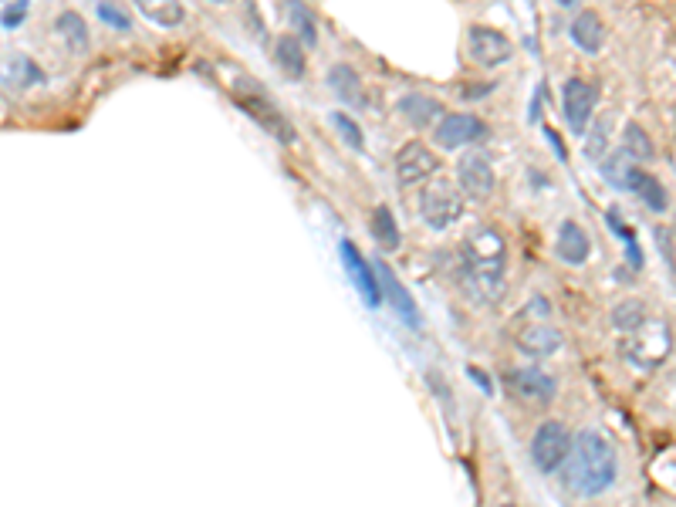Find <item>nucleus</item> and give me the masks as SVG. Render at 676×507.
<instances>
[{
	"label": "nucleus",
	"instance_id": "34",
	"mask_svg": "<svg viewBox=\"0 0 676 507\" xmlns=\"http://www.w3.org/2000/svg\"><path fill=\"white\" fill-rule=\"evenodd\" d=\"M494 92V82H477V88H464V99H480V95H491Z\"/></svg>",
	"mask_w": 676,
	"mask_h": 507
},
{
	"label": "nucleus",
	"instance_id": "23",
	"mask_svg": "<svg viewBox=\"0 0 676 507\" xmlns=\"http://www.w3.org/2000/svg\"><path fill=\"white\" fill-rule=\"evenodd\" d=\"M369 227H372V237L379 240V247L382 251H396L399 247V224H396V217H393V210L386 207V203H379L376 210H372V220H369Z\"/></svg>",
	"mask_w": 676,
	"mask_h": 507
},
{
	"label": "nucleus",
	"instance_id": "8",
	"mask_svg": "<svg viewBox=\"0 0 676 507\" xmlns=\"http://www.w3.org/2000/svg\"><path fill=\"white\" fill-rule=\"evenodd\" d=\"M396 180L403 186H426L433 176L440 173V156L433 153L426 142L420 139H409L403 149L396 153Z\"/></svg>",
	"mask_w": 676,
	"mask_h": 507
},
{
	"label": "nucleus",
	"instance_id": "35",
	"mask_svg": "<svg viewBox=\"0 0 676 507\" xmlns=\"http://www.w3.org/2000/svg\"><path fill=\"white\" fill-rule=\"evenodd\" d=\"M545 136H548V142H551V149H555L558 156L562 159H568V153H565V146H562V136H558L555 129H545Z\"/></svg>",
	"mask_w": 676,
	"mask_h": 507
},
{
	"label": "nucleus",
	"instance_id": "37",
	"mask_svg": "<svg viewBox=\"0 0 676 507\" xmlns=\"http://www.w3.org/2000/svg\"><path fill=\"white\" fill-rule=\"evenodd\" d=\"M501 507H514V504H501Z\"/></svg>",
	"mask_w": 676,
	"mask_h": 507
},
{
	"label": "nucleus",
	"instance_id": "12",
	"mask_svg": "<svg viewBox=\"0 0 676 507\" xmlns=\"http://www.w3.org/2000/svg\"><path fill=\"white\" fill-rule=\"evenodd\" d=\"M467 48H470V58H474L480 68H501L514 58L511 38L494 28H470Z\"/></svg>",
	"mask_w": 676,
	"mask_h": 507
},
{
	"label": "nucleus",
	"instance_id": "6",
	"mask_svg": "<svg viewBox=\"0 0 676 507\" xmlns=\"http://www.w3.org/2000/svg\"><path fill=\"white\" fill-rule=\"evenodd\" d=\"M511 338L524 355H531V359H551V355L562 349V332H558L551 322H545V318H535L531 311H524L518 322H514Z\"/></svg>",
	"mask_w": 676,
	"mask_h": 507
},
{
	"label": "nucleus",
	"instance_id": "31",
	"mask_svg": "<svg viewBox=\"0 0 676 507\" xmlns=\"http://www.w3.org/2000/svg\"><path fill=\"white\" fill-rule=\"evenodd\" d=\"M609 129H612V122L609 119H599L592 126V132H589V142H585V153H589L592 159H602V153L609 149Z\"/></svg>",
	"mask_w": 676,
	"mask_h": 507
},
{
	"label": "nucleus",
	"instance_id": "3",
	"mask_svg": "<svg viewBox=\"0 0 676 507\" xmlns=\"http://www.w3.org/2000/svg\"><path fill=\"white\" fill-rule=\"evenodd\" d=\"M572 433H568L565 423L558 420H545L535 430V437L528 443V453H531V464H535L541 474H555V470L565 467L568 453H572Z\"/></svg>",
	"mask_w": 676,
	"mask_h": 507
},
{
	"label": "nucleus",
	"instance_id": "11",
	"mask_svg": "<svg viewBox=\"0 0 676 507\" xmlns=\"http://www.w3.org/2000/svg\"><path fill=\"white\" fill-rule=\"evenodd\" d=\"M504 386L511 389L521 403H551L558 393V382L555 376L541 372L535 366H514L504 372Z\"/></svg>",
	"mask_w": 676,
	"mask_h": 507
},
{
	"label": "nucleus",
	"instance_id": "21",
	"mask_svg": "<svg viewBox=\"0 0 676 507\" xmlns=\"http://www.w3.org/2000/svg\"><path fill=\"white\" fill-rule=\"evenodd\" d=\"M328 88L338 95L342 102H349V105H362L366 102V95H362V78H359V71H355L352 65H332L328 68Z\"/></svg>",
	"mask_w": 676,
	"mask_h": 507
},
{
	"label": "nucleus",
	"instance_id": "32",
	"mask_svg": "<svg viewBox=\"0 0 676 507\" xmlns=\"http://www.w3.org/2000/svg\"><path fill=\"white\" fill-rule=\"evenodd\" d=\"M95 14H99L105 24H112L115 31H132L129 14H126V11H119V7H115V4H99V7H95Z\"/></svg>",
	"mask_w": 676,
	"mask_h": 507
},
{
	"label": "nucleus",
	"instance_id": "22",
	"mask_svg": "<svg viewBox=\"0 0 676 507\" xmlns=\"http://www.w3.org/2000/svg\"><path fill=\"white\" fill-rule=\"evenodd\" d=\"M622 156H626L633 166L649 163V159L656 156L653 139H649V136H646V129H643V126H636V122H629V126L622 129Z\"/></svg>",
	"mask_w": 676,
	"mask_h": 507
},
{
	"label": "nucleus",
	"instance_id": "15",
	"mask_svg": "<svg viewBox=\"0 0 676 507\" xmlns=\"http://www.w3.org/2000/svg\"><path fill=\"white\" fill-rule=\"evenodd\" d=\"M457 183H460V193H467V197L487 200L494 193V166H491V159H487L484 153L460 156Z\"/></svg>",
	"mask_w": 676,
	"mask_h": 507
},
{
	"label": "nucleus",
	"instance_id": "27",
	"mask_svg": "<svg viewBox=\"0 0 676 507\" xmlns=\"http://www.w3.org/2000/svg\"><path fill=\"white\" fill-rule=\"evenodd\" d=\"M328 122H332V126L338 129V136L345 139V146H349V149H355V153H362V149H366V136H362V126L352 119L349 112H332V115H328Z\"/></svg>",
	"mask_w": 676,
	"mask_h": 507
},
{
	"label": "nucleus",
	"instance_id": "2",
	"mask_svg": "<svg viewBox=\"0 0 676 507\" xmlns=\"http://www.w3.org/2000/svg\"><path fill=\"white\" fill-rule=\"evenodd\" d=\"M619 474V457L609 437H602L599 430H582L572 440V453H568L562 477L565 487L575 497H599L616 484Z\"/></svg>",
	"mask_w": 676,
	"mask_h": 507
},
{
	"label": "nucleus",
	"instance_id": "24",
	"mask_svg": "<svg viewBox=\"0 0 676 507\" xmlns=\"http://www.w3.org/2000/svg\"><path fill=\"white\" fill-rule=\"evenodd\" d=\"M4 78L11 85H17V88H34V85H44V71L34 65L31 58H24V55H14L11 61H7V68H4Z\"/></svg>",
	"mask_w": 676,
	"mask_h": 507
},
{
	"label": "nucleus",
	"instance_id": "29",
	"mask_svg": "<svg viewBox=\"0 0 676 507\" xmlns=\"http://www.w3.org/2000/svg\"><path fill=\"white\" fill-rule=\"evenodd\" d=\"M288 14H291V24H295V31H298V41L315 48L318 31H315V17L308 14V7L305 4H288Z\"/></svg>",
	"mask_w": 676,
	"mask_h": 507
},
{
	"label": "nucleus",
	"instance_id": "28",
	"mask_svg": "<svg viewBox=\"0 0 676 507\" xmlns=\"http://www.w3.org/2000/svg\"><path fill=\"white\" fill-rule=\"evenodd\" d=\"M139 11L153 24H159V28H176V24L183 21V7L169 4V0H163V4H139Z\"/></svg>",
	"mask_w": 676,
	"mask_h": 507
},
{
	"label": "nucleus",
	"instance_id": "9",
	"mask_svg": "<svg viewBox=\"0 0 676 507\" xmlns=\"http://www.w3.org/2000/svg\"><path fill=\"white\" fill-rule=\"evenodd\" d=\"M595 105H599V88H595L589 78H568V82L562 85L565 122L575 136H585V129L592 126Z\"/></svg>",
	"mask_w": 676,
	"mask_h": 507
},
{
	"label": "nucleus",
	"instance_id": "25",
	"mask_svg": "<svg viewBox=\"0 0 676 507\" xmlns=\"http://www.w3.org/2000/svg\"><path fill=\"white\" fill-rule=\"evenodd\" d=\"M58 34L68 41V48H75V51L88 48V24L78 11H61L58 14Z\"/></svg>",
	"mask_w": 676,
	"mask_h": 507
},
{
	"label": "nucleus",
	"instance_id": "30",
	"mask_svg": "<svg viewBox=\"0 0 676 507\" xmlns=\"http://www.w3.org/2000/svg\"><path fill=\"white\" fill-rule=\"evenodd\" d=\"M653 237H656V247H660L663 264L670 268L673 281H676V227H656Z\"/></svg>",
	"mask_w": 676,
	"mask_h": 507
},
{
	"label": "nucleus",
	"instance_id": "1",
	"mask_svg": "<svg viewBox=\"0 0 676 507\" xmlns=\"http://www.w3.org/2000/svg\"><path fill=\"white\" fill-rule=\"evenodd\" d=\"M504 264L507 247L504 237L491 227H477L474 234L460 244V284H464L467 298L477 305H494L504 295Z\"/></svg>",
	"mask_w": 676,
	"mask_h": 507
},
{
	"label": "nucleus",
	"instance_id": "4",
	"mask_svg": "<svg viewBox=\"0 0 676 507\" xmlns=\"http://www.w3.org/2000/svg\"><path fill=\"white\" fill-rule=\"evenodd\" d=\"M420 213L430 230H447L464 217V193H460V186H453L450 180L430 183L420 193Z\"/></svg>",
	"mask_w": 676,
	"mask_h": 507
},
{
	"label": "nucleus",
	"instance_id": "14",
	"mask_svg": "<svg viewBox=\"0 0 676 507\" xmlns=\"http://www.w3.org/2000/svg\"><path fill=\"white\" fill-rule=\"evenodd\" d=\"M376 268V274H379V288H382V301H389L393 305V311L399 318H403V325L406 328H413V332H420V325H423V318H420V308H416V301H413V295L406 291V284L396 278L393 271H389V264H372Z\"/></svg>",
	"mask_w": 676,
	"mask_h": 507
},
{
	"label": "nucleus",
	"instance_id": "16",
	"mask_svg": "<svg viewBox=\"0 0 676 507\" xmlns=\"http://www.w3.org/2000/svg\"><path fill=\"white\" fill-rule=\"evenodd\" d=\"M622 190L636 193V197L643 200L653 213H666V207H670V193H666V186L643 166L629 163L626 176H622Z\"/></svg>",
	"mask_w": 676,
	"mask_h": 507
},
{
	"label": "nucleus",
	"instance_id": "19",
	"mask_svg": "<svg viewBox=\"0 0 676 507\" xmlns=\"http://www.w3.org/2000/svg\"><path fill=\"white\" fill-rule=\"evenodd\" d=\"M572 41L578 44V48L585 51V55H599L602 44H606V24H602V17L595 11H582L572 21Z\"/></svg>",
	"mask_w": 676,
	"mask_h": 507
},
{
	"label": "nucleus",
	"instance_id": "26",
	"mask_svg": "<svg viewBox=\"0 0 676 507\" xmlns=\"http://www.w3.org/2000/svg\"><path fill=\"white\" fill-rule=\"evenodd\" d=\"M609 318H612V325H616L622 335H629V332H636V328L646 322V305L639 298L619 301V305L612 308Z\"/></svg>",
	"mask_w": 676,
	"mask_h": 507
},
{
	"label": "nucleus",
	"instance_id": "18",
	"mask_svg": "<svg viewBox=\"0 0 676 507\" xmlns=\"http://www.w3.org/2000/svg\"><path fill=\"white\" fill-rule=\"evenodd\" d=\"M399 112H403V119L413 129H430L433 122L440 126L443 119V105L433 99V95H423V92H406L403 99H399Z\"/></svg>",
	"mask_w": 676,
	"mask_h": 507
},
{
	"label": "nucleus",
	"instance_id": "13",
	"mask_svg": "<svg viewBox=\"0 0 676 507\" xmlns=\"http://www.w3.org/2000/svg\"><path fill=\"white\" fill-rule=\"evenodd\" d=\"M338 254H342L345 271H349L352 284H355V288H359V295L366 298V305H369V308H379V305H382V288H379V274H376V268H372L366 257L359 254V247H355L352 240H342V244H338Z\"/></svg>",
	"mask_w": 676,
	"mask_h": 507
},
{
	"label": "nucleus",
	"instance_id": "5",
	"mask_svg": "<svg viewBox=\"0 0 676 507\" xmlns=\"http://www.w3.org/2000/svg\"><path fill=\"white\" fill-rule=\"evenodd\" d=\"M670 345H673L670 325H666V322H649V318H646V322L639 325L636 332L626 335L622 352H626V359L636 362V366L653 369V366H660L666 355H670Z\"/></svg>",
	"mask_w": 676,
	"mask_h": 507
},
{
	"label": "nucleus",
	"instance_id": "33",
	"mask_svg": "<svg viewBox=\"0 0 676 507\" xmlns=\"http://www.w3.org/2000/svg\"><path fill=\"white\" fill-rule=\"evenodd\" d=\"M24 14H28V0H21V4H11L4 11V24H7V28H17V24L24 21Z\"/></svg>",
	"mask_w": 676,
	"mask_h": 507
},
{
	"label": "nucleus",
	"instance_id": "7",
	"mask_svg": "<svg viewBox=\"0 0 676 507\" xmlns=\"http://www.w3.org/2000/svg\"><path fill=\"white\" fill-rule=\"evenodd\" d=\"M234 102H237L247 115H251V119H254L264 132H268V136L278 139L281 146H291V142L298 139V129L291 126V119H288V115H284V112L278 109V105H274L264 92H237V95H234Z\"/></svg>",
	"mask_w": 676,
	"mask_h": 507
},
{
	"label": "nucleus",
	"instance_id": "10",
	"mask_svg": "<svg viewBox=\"0 0 676 507\" xmlns=\"http://www.w3.org/2000/svg\"><path fill=\"white\" fill-rule=\"evenodd\" d=\"M433 139H437L443 149H464V146H474V142H487L491 139V129H487V122L477 119V115L453 112L440 119Z\"/></svg>",
	"mask_w": 676,
	"mask_h": 507
},
{
	"label": "nucleus",
	"instance_id": "20",
	"mask_svg": "<svg viewBox=\"0 0 676 507\" xmlns=\"http://www.w3.org/2000/svg\"><path fill=\"white\" fill-rule=\"evenodd\" d=\"M274 65L284 71V78H301L308 68L305 58V44L298 41V34H281L274 41Z\"/></svg>",
	"mask_w": 676,
	"mask_h": 507
},
{
	"label": "nucleus",
	"instance_id": "17",
	"mask_svg": "<svg viewBox=\"0 0 676 507\" xmlns=\"http://www.w3.org/2000/svg\"><path fill=\"white\" fill-rule=\"evenodd\" d=\"M555 254L562 257L565 264H585L592 254V240L585 234L582 227L575 224V220H562V227H558V237H555Z\"/></svg>",
	"mask_w": 676,
	"mask_h": 507
},
{
	"label": "nucleus",
	"instance_id": "36",
	"mask_svg": "<svg viewBox=\"0 0 676 507\" xmlns=\"http://www.w3.org/2000/svg\"><path fill=\"white\" fill-rule=\"evenodd\" d=\"M467 372H470V379H477V386L484 389V393H494V389H491V379H487L484 372H480V369H474V366H470Z\"/></svg>",
	"mask_w": 676,
	"mask_h": 507
}]
</instances>
